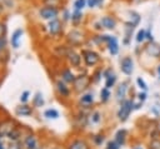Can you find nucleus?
I'll list each match as a JSON object with an SVG mask.
<instances>
[{
  "mask_svg": "<svg viewBox=\"0 0 160 149\" xmlns=\"http://www.w3.org/2000/svg\"><path fill=\"white\" fill-rule=\"evenodd\" d=\"M100 23H101V26H102V28L109 29V30H112V29H115V26H116V20H115L112 16H109V15L102 16V18L100 19Z\"/></svg>",
  "mask_w": 160,
  "mask_h": 149,
  "instance_id": "8",
  "label": "nucleus"
},
{
  "mask_svg": "<svg viewBox=\"0 0 160 149\" xmlns=\"http://www.w3.org/2000/svg\"><path fill=\"white\" fill-rule=\"evenodd\" d=\"M146 51L150 53V54H152L154 56L159 58V55H160V46L156 45V44H154V43L151 41V44H149V45L146 46Z\"/></svg>",
  "mask_w": 160,
  "mask_h": 149,
  "instance_id": "19",
  "label": "nucleus"
},
{
  "mask_svg": "<svg viewBox=\"0 0 160 149\" xmlns=\"http://www.w3.org/2000/svg\"><path fill=\"white\" fill-rule=\"evenodd\" d=\"M61 78H62L64 81H66V83H74V80H75L76 76L71 73L70 69H65V70H62V73H61Z\"/></svg>",
  "mask_w": 160,
  "mask_h": 149,
  "instance_id": "16",
  "label": "nucleus"
},
{
  "mask_svg": "<svg viewBox=\"0 0 160 149\" xmlns=\"http://www.w3.org/2000/svg\"><path fill=\"white\" fill-rule=\"evenodd\" d=\"M32 104L35 106H42L44 105V98H42V95L40 93H36V95L32 99Z\"/></svg>",
  "mask_w": 160,
  "mask_h": 149,
  "instance_id": "23",
  "label": "nucleus"
},
{
  "mask_svg": "<svg viewBox=\"0 0 160 149\" xmlns=\"http://www.w3.org/2000/svg\"><path fill=\"white\" fill-rule=\"evenodd\" d=\"M131 110H132V101H131V100H124V101L121 103V106H120L119 113H118L119 119H120L121 121L126 120Z\"/></svg>",
  "mask_w": 160,
  "mask_h": 149,
  "instance_id": "3",
  "label": "nucleus"
},
{
  "mask_svg": "<svg viewBox=\"0 0 160 149\" xmlns=\"http://www.w3.org/2000/svg\"><path fill=\"white\" fill-rule=\"evenodd\" d=\"M120 65H121V71L126 75H130L134 70V61L130 56H125L121 61H120Z\"/></svg>",
  "mask_w": 160,
  "mask_h": 149,
  "instance_id": "6",
  "label": "nucleus"
},
{
  "mask_svg": "<svg viewBox=\"0 0 160 149\" xmlns=\"http://www.w3.org/2000/svg\"><path fill=\"white\" fill-rule=\"evenodd\" d=\"M86 6V0H75L74 3V9L76 10H82Z\"/></svg>",
  "mask_w": 160,
  "mask_h": 149,
  "instance_id": "29",
  "label": "nucleus"
},
{
  "mask_svg": "<svg viewBox=\"0 0 160 149\" xmlns=\"http://www.w3.org/2000/svg\"><path fill=\"white\" fill-rule=\"evenodd\" d=\"M106 44H108V49H109V51H110L111 55L118 54V51H119V44H118V39L115 36H110L109 35Z\"/></svg>",
  "mask_w": 160,
  "mask_h": 149,
  "instance_id": "10",
  "label": "nucleus"
},
{
  "mask_svg": "<svg viewBox=\"0 0 160 149\" xmlns=\"http://www.w3.org/2000/svg\"><path fill=\"white\" fill-rule=\"evenodd\" d=\"M119 146H120V145L114 140V141H109V143H108V148H106V149H119Z\"/></svg>",
  "mask_w": 160,
  "mask_h": 149,
  "instance_id": "35",
  "label": "nucleus"
},
{
  "mask_svg": "<svg viewBox=\"0 0 160 149\" xmlns=\"http://www.w3.org/2000/svg\"><path fill=\"white\" fill-rule=\"evenodd\" d=\"M109 96H110V93H109V89L105 86L104 89H101V101H108V99H109Z\"/></svg>",
  "mask_w": 160,
  "mask_h": 149,
  "instance_id": "30",
  "label": "nucleus"
},
{
  "mask_svg": "<svg viewBox=\"0 0 160 149\" xmlns=\"http://www.w3.org/2000/svg\"><path fill=\"white\" fill-rule=\"evenodd\" d=\"M156 130L160 133V120H158V123H156Z\"/></svg>",
  "mask_w": 160,
  "mask_h": 149,
  "instance_id": "43",
  "label": "nucleus"
},
{
  "mask_svg": "<svg viewBox=\"0 0 160 149\" xmlns=\"http://www.w3.org/2000/svg\"><path fill=\"white\" fill-rule=\"evenodd\" d=\"M92 120H94V123H98V121L100 120V114H99V113H94V115H92Z\"/></svg>",
  "mask_w": 160,
  "mask_h": 149,
  "instance_id": "41",
  "label": "nucleus"
},
{
  "mask_svg": "<svg viewBox=\"0 0 160 149\" xmlns=\"http://www.w3.org/2000/svg\"><path fill=\"white\" fill-rule=\"evenodd\" d=\"M68 40H69V43L71 45H78V44L81 43L82 35H81V33L79 30H71L69 33V35H68Z\"/></svg>",
  "mask_w": 160,
  "mask_h": 149,
  "instance_id": "9",
  "label": "nucleus"
},
{
  "mask_svg": "<svg viewBox=\"0 0 160 149\" xmlns=\"http://www.w3.org/2000/svg\"><path fill=\"white\" fill-rule=\"evenodd\" d=\"M44 3H45V5H49V6H55V8H58V6L60 5L61 0H44Z\"/></svg>",
  "mask_w": 160,
  "mask_h": 149,
  "instance_id": "31",
  "label": "nucleus"
},
{
  "mask_svg": "<svg viewBox=\"0 0 160 149\" xmlns=\"http://www.w3.org/2000/svg\"><path fill=\"white\" fill-rule=\"evenodd\" d=\"M136 83H138V85H139V88H141V89H146V84H145V81L141 79V78H138L136 79Z\"/></svg>",
  "mask_w": 160,
  "mask_h": 149,
  "instance_id": "36",
  "label": "nucleus"
},
{
  "mask_svg": "<svg viewBox=\"0 0 160 149\" xmlns=\"http://www.w3.org/2000/svg\"><path fill=\"white\" fill-rule=\"evenodd\" d=\"M129 14H130V23H132L135 26L140 23V20H141V18H140V15L136 13V11H129Z\"/></svg>",
  "mask_w": 160,
  "mask_h": 149,
  "instance_id": "22",
  "label": "nucleus"
},
{
  "mask_svg": "<svg viewBox=\"0 0 160 149\" xmlns=\"http://www.w3.org/2000/svg\"><path fill=\"white\" fill-rule=\"evenodd\" d=\"M105 78H106V83H105V86L108 89H110L111 86H114L115 81H116V75L114 73H111L110 70L105 71Z\"/></svg>",
  "mask_w": 160,
  "mask_h": 149,
  "instance_id": "13",
  "label": "nucleus"
},
{
  "mask_svg": "<svg viewBox=\"0 0 160 149\" xmlns=\"http://www.w3.org/2000/svg\"><path fill=\"white\" fill-rule=\"evenodd\" d=\"M131 1H136V0H131Z\"/></svg>",
  "mask_w": 160,
  "mask_h": 149,
  "instance_id": "47",
  "label": "nucleus"
},
{
  "mask_svg": "<svg viewBox=\"0 0 160 149\" xmlns=\"http://www.w3.org/2000/svg\"><path fill=\"white\" fill-rule=\"evenodd\" d=\"M99 5V0H86V6L89 8H95Z\"/></svg>",
  "mask_w": 160,
  "mask_h": 149,
  "instance_id": "34",
  "label": "nucleus"
},
{
  "mask_svg": "<svg viewBox=\"0 0 160 149\" xmlns=\"http://www.w3.org/2000/svg\"><path fill=\"white\" fill-rule=\"evenodd\" d=\"M145 98H146L145 93H140V94H139V99H140L141 101H144V100H145Z\"/></svg>",
  "mask_w": 160,
  "mask_h": 149,
  "instance_id": "42",
  "label": "nucleus"
},
{
  "mask_svg": "<svg viewBox=\"0 0 160 149\" xmlns=\"http://www.w3.org/2000/svg\"><path fill=\"white\" fill-rule=\"evenodd\" d=\"M158 74H159V75H160V65H159V66H158Z\"/></svg>",
  "mask_w": 160,
  "mask_h": 149,
  "instance_id": "45",
  "label": "nucleus"
},
{
  "mask_svg": "<svg viewBox=\"0 0 160 149\" xmlns=\"http://www.w3.org/2000/svg\"><path fill=\"white\" fill-rule=\"evenodd\" d=\"M56 88L59 90V93L62 95V96H69V93H70V89L65 85V83H62L61 80L56 81Z\"/></svg>",
  "mask_w": 160,
  "mask_h": 149,
  "instance_id": "17",
  "label": "nucleus"
},
{
  "mask_svg": "<svg viewBox=\"0 0 160 149\" xmlns=\"http://www.w3.org/2000/svg\"><path fill=\"white\" fill-rule=\"evenodd\" d=\"M150 146L151 149H160V139H154L150 143Z\"/></svg>",
  "mask_w": 160,
  "mask_h": 149,
  "instance_id": "33",
  "label": "nucleus"
},
{
  "mask_svg": "<svg viewBox=\"0 0 160 149\" xmlns=\"http://www.w3.org/2000/svg\"><path fill=\"white\" fill-rule=\"evenodd\" d=\"M89 83H90V78L88 75H79L75 78L72 84H74V89L76 91H82L88 88Z\"/></svg>",
  "mask_w": 160,
  "mask_h": 149,
  "instance_id": "4",
  "label": "nucleus"
},
{
  "mask_svg": "<svg viewBox=\"0 0 160 149\" xmlns=\"http://www.w3.org/2000/svg\"><path fill=\"white\" fill-rule=\"evenodd\" d=\"M146 40H149V41H152L154 40L152 39V34H151L150 30H146Z\"/></svg>",
  "mask_w": 160,
  "mask_h": 149,
  "instance_id": "40",
  "label": "nucleus"
},
{
  "mask_svg": "<svg viewBox=\"0 0 160 149\" xmlns=\"http://www.w3.org/2000/svg\"><path fill=\"white\" fill-rule=\"evenodd\" d=\"M6 149H22V143H20L19 140H11Z\"/></svg>",
  "mask_w": 160,
  "mask_h": 149,
  "instance_id": "28",
  "label": "nucleus"
},
{
  "mask_svg": "<svg viewBox=\"0 0 160 149\" xmlns=\"http://www.w3.org/2000/svg\"><path fill=\"white\" fill-rule=\"evenodd\" d=\"M126 90H128L126 83H122V84H120L118 86V89H116V98H118V100H122L124 99V96L126 94Z\"/></svg>",
  "mask_w": 160,
  "mask_h": 149,
  "instance_id": "18",
  "label": "nucleus"
},
{
  "mask_svg": "<svg viewBox=\"0 0 160 149\" xmlns=\"http://www.w3.org/2000/svg\"><path fill=\"white\" fill-rule=\"evenodd\" d=\"M59 14V9L55 8V6H49V5H45L44 8L40 9L39 11V15L40 18L45 19V20H51V19H55Z\"/></svg>",
  "mask_w": 160,
  "mask_h": 149,
  "instance_id": "1",
  "label": "nucleus"
},
{
  "mask_svg": "<svg viewBox=\"0 0 160 149\" xmlns=\"http://www.w3.org/2000/svg\"><path fill=\"white\" fill-rule=\"evenodd\" d=\"M44 115H45L46 118H49V119H56V118L59 116V113H58V110H55V109H48V110H45Z\"/></svg>",
  "mask_w": 160,
  "mask_h": 149,
  "instance_id": "25",
  "label": "nucleus"
},
{
  "mask_svg": "<svg viewBox=\"0 0 160 149\" xmlns=\"http://www.w3.org/2000/svg\"><path fill=\"white\" fill-rule=\"evenodd\" d=\"M144 40H146V30L145 29H141L136 34V41L138 43H142Z\"/></svg>",
  "mask_w": 160,
  "mask_h": 149,
  "instance_id": "26",
  "label": "nucleus"
},
{
  "mask_svg": "<svg viewBox=\"0 0 160 149\" xmlns=\"http://www.w3.org/2000/svg\"><path fill=\"white\" fill-rule=\"evenodd\" d=\"M2 13V5H0V14Z\"/></svg>",
  "mask_w": 160,
  "mask_h": 149,
  "instance_id": "46",
  "label": "nucleus"
},
{
  "mask_svg": "<svg viewBox=\"0 0 160 149\" xmlns=\"http://www.w3.org/2000/svg\"><path fill=\"white\" fill-rule=\"evenodd\" d=\"M159 58H160V55H159Z\"/></svg>",
  "mask_w": 160,
  "mask_h": 149,
  "instance_id": "48",
  "label": "nucleus"
},
{
  "mask_svg": "<svg viewBox=\"0 0 160 149\" xmlns=\"http://www.w3.org/2000/svg\"><path fill=\"white\" fill-rule=\"evenodd\" d=\"M82 59H84L86 66H94L99 63L100 56L98 53H95L92 50H82Z\"/></svg>",
  "mask_w": 160,
  "mask_h": 149,
  "instance_id": "2",
  "label": "nucleus"
},
{
  "mask_svg": "<svg viewBox=\"0 0 160 149\" xmlns=\"http://www.w3.org/2000/svg\"><path fill=\"white\" fill-rule=\"evenodd\" d=\"M6 136H8L10 140H19V138H20V131H19L16 128H14L10 133L6 134Z\"/></svg>",
  "mask_w": 160,
  "mask_h": 149,
  "instance_id": "24",
  "label": "nucleus"
},
{
  "mask_svg": "<svg viewBox=\"0 0 160 149\" xmlns=\"http://www.w3.org/2000/svg\"><path fill=\"white\" fill-rule=\"evenodd\" d=\"M62 25H61V21L59 20V19H51L50 21H49V25H48V28H49V33L52 35V36H56V35H59L60 33H61V30H62V28H61Z\"/></svg>",
  "mask_w": 160,
  "mask_h": 149,
  "instance_id": "5",
  "label": "nucleus"
},
{
  "mask_svg": "<svg viewBox=\"0 0 160 149\" xmlns=\"http://www.w3.org/2000/svg\"><path fill=\"white\" fill-rule=\"evenodd\" d=\"M29 95H30V93H29L28 90H25V91L21 94V96H20V101H21L22 104H25V103L28 101V99H29Z\"/></svg>",
  "mask_w": 160,
  "mask_h": 149,
  "instance_id": "32",
  "label": "nucleus"
},
{
  "mask_svg": "<svg viewBox=\"0 0 160 149\" xmlns=\"http://www.w3.org/2000/svg\"><path fill=\"white\" fill-rule=\"evenodd\" d=\"M21 35H22V30H21V29H18V30L14 31V34H12V36H11V46H12V48L16 49V48L19 46V40H20Z\"/></svg>",
  "mask_w": 160,
  "mask_h": 149,
  "instance_id": "15",
  "label": "nucleus"
},
{
  "mask_svg": "<svg viewBox=\"0 0 160 149\" xmlns=\"http://www.w3.org/2000/svg\"><path fill=\"white\" fill-rule=\"evenodd\" d=\"M5 33H6V28H5V25H4V24H1V23H0V38H4Z\"/></svg>",
  "mask_w": 160,
  "mask_h": 149,
  "instance_id": "38",
  "label": "nucleus"
},
{
  "mask_svg": "<svg viewBox=\"0 0 160 149\" xmlns=\"http://www.w3.org/2000/svg\"><path fill=\"white\" fill-rule=\"evenodd\" d=\"M64 19H65V20L69 19V14H68V11H65V14H64Z\"/></svg>",
  "mask_w": 160,
  "mask_h": 149,
  "instance_id": "44",
  "label": "nucleus"
},
{
  "mask_svg": "<svg viewBox=\"0 0 160 149\" xmlns=\"http://www.w3.org/2000/svg\"><path fill=\"white\" fill-rule=\"evenodd\" d=\"M92 100H94L92 94H85V95L81 96V103H82L84 105H90V104L92 103Z\"/></svg>",
  "mask_w": 160,
  "mask_h": 149,
  "instance_id": "27",
  "label": "nucleus"
},
{
  "mask_svg": "<svg viewBox=\"0 0 160 149\" xmlns=\"http://www.w3.org/2000/svg\"><path fill=\"white\" fill-rule=\"evenodd\" d=\"M94 141H95L98 145H100V144L104 141V136H102V135H96V136L94 138Z\"/></svg>",
  "mask_w": 160,
  "mask_h": 149,
  "instance_id": "37",
  "label": "nucleus"
},
{
  "mask_svg": "<svg viewBox=\"0 0 160 149\" xmlns=\"http://www.w3.org/2000/svg\"><path fill=\"white\" fill-rule=\"evenodd\" d=\"M15 113H16L18 115H21V116H28V115H30V114L32 113V109H31L29 105L22 104V105L18 106V108L15 109Z\"/></svg>",
  "mask_w": 160,
  "mask_h": 149,
  "instance_id": "12",
  "label": "nucleus"
},
{
  "mask_svg": "<svg viewBox=\"0 0 160 149\" xmlns=\"http://www.w3.org/2000/svg\"><path fill=\"white\" fill-rule=\"evenodd\" d=\"M125 138H126V130H125V129H121V130H119V131L116 133V135H115V141L121 146V145L125 143Z\"/></svg>",
  "mask_w": 160,
  "mask_h": 149,
  "instance_id": "20",
  "label": "nucleus"
},
{
  "mask_svg": "<svg viewBox=\"0 0 160 149\" xmlns=\"http://www.w3.org/2000/svg\"><path fill=\"white\" fill-rule=\"evenodd\" d=\"M68 149H90L89 148V144L82 140V139H76V140H72L69 145H68Z\"/></svg>",
  "mask_w": 160,
  "mask_h": 149,
  "instance_id": "11",
  "label": "nucleus"
},
{
  "mask_svg": "<svg viewBox=\"0 0 160 149\" xmlns=\"http://www.w3.org/2000/svg\"><path fill=\"white\" fill-rule=\"evenodd\" d=\"M81 19H82V13H81V10L74 9V11H72V14H71V21H72L74 24H79V23L81 21Z\"/></svg>",
  "mask_w": 160,
  "mask_h": 149,
  "instance_id": "21",
  "label": "nucleus"
},
{
  "mask_svg": "<svg viewBox=\"0 0 160 149\" xmlns=\"http://www.w3.org/2000/svg\"><path fill=\"white\" fill-rule=\"evenodd\" d=\"M66 56H68V60H69V63L72 65V66H79L80 65V60H81V56L76 53V51H74V50H71V49H69L68 50V53H66Z\"/></svg>",
  "mask_w": 160,
  "mask_h": 149,
  "instance_id": "7",
  "label": "nucleus"
},
{
  "mask_svg": "<svg viewBox=\"0 0 160 149\" xmlns=\"http://www.w3.org/2000/svg\"><path fill=\"white\" fill-rule=\"evenodd\" d=\"M24 145L26 149H38V143H36V139L34 135H28L24 140Z\"/></svg>",
  "mask_w": 160,
  "mask_h": 149,
  "instance_id": "14",
  "label": "nucleus"
},
{
  "mask_svg": "<svg viewBox=\"0 0 160 149\" xmlns=\"http://www.w3.org/2000/svg\"><path fill=\"white\" fill-rule=\"evenodd\" d=\"M5 45H6V41H5V39H4V38H0V51H1V50H4Z\"/></svg>",
  "mask_w": 160,
  "mask_h": 149,
  "instance_id": "39",
  "label": "nucleus"
}]
</instances>
